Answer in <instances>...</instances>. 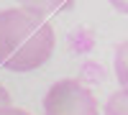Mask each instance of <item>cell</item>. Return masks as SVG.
<instances>
[{"label":"cell","mask_w":128,"mask_h":115,"mask_svg":"<svg viewBox=\"0 0 128 115\" xmlns=\"http://www.w3.org/2000/svg\"><path fill=\"white\" fill-rule=\"evenodd\" d=\"M56 33L44 15L31 8L0 10V67L8 72H34L54 54Z\"/></svg>","instance_id":"1"},{"label":"cell","mask_w":128,"mask_h":115,"mask_svg":"<svg viewBox=\"0 0 128 115\" xmlns=\"http://www.w3.org/2000/svg\"><path fill=\"white\" fill-rule=\"evenodd\" d=\"M98 100L80 79H59L44 95V115H98Z\"/></svg>","instance_id":"2"},{"label":"cell","mask_w":128,"mask_h":115,"mask_svg":"<svg viewBox=\"0 0 128 115\" xmlns=\"http://www.w3.org/2000/svg\"><path fill=\"white\" fill-rule=\"evenodd\" d=\"M105 115H128V87L113 92L105 102Z\"/></svg>","instance_id":"3"},{"label":"cell","mask_w":128,"mask_h":115,"mask_svg":"<svg viewBox=\"0 0 128 115\" xmlns=\"http://www.w3.org/2000/svg\"><path fill=\"white\" fill-rule=\"evenodd\" d=\"M115 77H118V82L123 87H128V41H123V44L115 49Z\"/></svg>","instance_id":"4"},{"label":"cell","mask_w":128,"mask_h":115,"mask_svg":"<svg viewBox=\"0 0 128 115\" xmlns=\"http://www.w3.org/2000/svg\"><path fill=\"white\" fill-rule=\"evenodd\" d=\"M0 115H31V113H26V110H20V108H0Z\"/></svg>","instance_id":"5"},{"label":"cell","mask_w":128,"mask_h":115,"mask_svg":"<svg viewBox=\"0 0 128 115\" xmlns=\"http://www.w3.org/2000/svg\"><path fill=\"white\" fill-rule=\"evenodd\" d=\"M0 108H10V92L0 85Z\"/></svg>","instance_id":"6"},{"label":"cell","mask_w":128,"mask_h":115,"mask_svg":"<svg viewBox=\"0 0 128 115\" xmlns=\"http://www.w3.org/2000/svg\"><path fill=\"white\" fill-rule=\"evenodd\" d=\"M118 10H123V13H128V3H113Z\"/></svg>","instance_id":"7"}]
</instances>
